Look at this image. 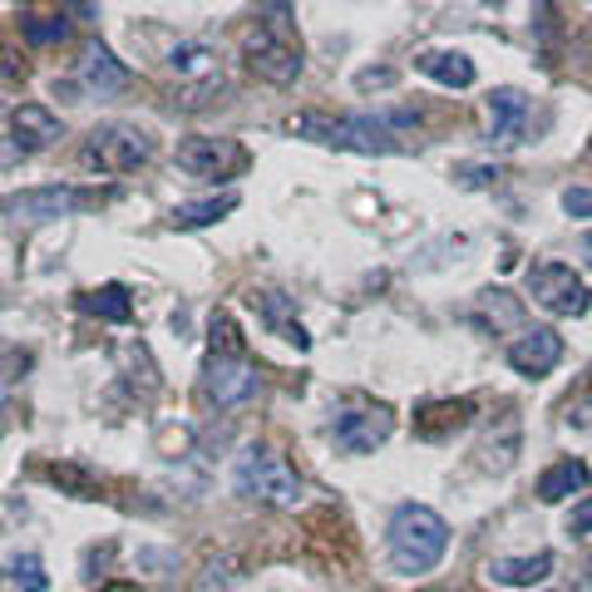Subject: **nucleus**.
I'll return each instance as SVG.
<instances>
[{
  "instance_id": "obj_1",
  "label": "nucleus",
  "mask_w": 592,
  "mask_h": 592,
  "mask_svg": "<svg viewBox=\"0 0 592 592\" xmlns=\"http://www.w3.org/2000/svg\"><path fill=\"white\" fill-rule=\"evenodd\" d=\"M386 549H390V568L405 572V578L430 572L434 563L444 558V549H450V524L425 504H400L395 514H390Z\"/></svg>"
},
{
  "instance_id": "obj_2",
  "label": "nucleus",
  "mask_w": 592,
  "mask_h": 592,
  "mask_svg": "<svg viewBox=\"0 0 592 592\" xmlns=\"http://www.w3.org/2000/svg\"><path fill=\"white\" fill-rule=\"evenodd\" d=\"M287 134L297 139L326 143V149H351V153H400V139L380 118H331V114H291Z\"/></svg>"
},
{
  "instance_id": "obj_3",
  "label": "nucleus",
  "mask_w": 592,
  "mask_h": 592,
  "mask_svg": "<svg viewBox=\"0 0 592 592\" xmlns=\"http://www.w3.org/2000/svg\"><path fill=\"white\" fill-rule=\"evenodd\" d=\"M232 484H237V494L262 499V504H281V508H291L297 504V494H302L297 469H291L277 450H267V444H252V450L237 454Z\"/></svg>"
},
{
  "instance_id": "obj_4",
  "label": "nucleus",
  "mask_w": 592,
  "mask_h": 592,
  "mask_svg": "<svg viewBox=\"0 0 592 592\" xmlns=\"http://www.w3.org/2000/svg\"><path fill=\"white\" fill-rule=\"evenodd\" d=\"M242 60H248V70L257 79H267V85H291V79L302 75V50H297L291 25L281 21V15H272V21H262L257 30H248Z\"/></svg>"
},
{
  "instance_id": "obj_5",
  "label": "nucleus",
  "mask_w": 592,
  "mask_h": 592,
  "mask_svg": "<svg viewBox=\"0 0 592 592\" xmlns=\"http://www.w3.org/2000/svg\"><path fill=\"white\" fill-rule=\"evenodd\" d=\"M149 159H153V134L139 129V124H118V118L89 129L85 153H79V163L95 173H134Z\"/></svg>"
},
{
  "instance_id": "obj_6",
  "label": "nucleus",
  "mask_w": 592,
  "mask_h": 592,
  "mask_svg": "<svg viewBox=\"0 0 592 592\" xmlns=\"http://www.w3.org/2000/svg\"><path fill=\"white\" fill-rule=\"evenodd\" d=\"M528 297L553 316H582L592 306V291L568 262H533L528 267Z\"/></svg>"
},
{
  "instance_id": "obj_7",
  "label": "nucleus",
  "mask_w": 592,
  "mask_h": 592,
  "mask_svg": "<svg viewBox=\"0 0 592 592\" xmlns=\"http://www.w3.org/2000/svg\"><path fill=\"white\" fill-rule=\"evenodd\" d=\"M248 163V149L237 139H213V134H198V139L178 143V168L203 178V184H217V178H232L237 168Z\"/></svg>"
},
{
  "instance_id": "obj_8",
  "label": "nucleus",
  "mask_w": 592,
  "mask_h": 592,
  "mask_svg": "<svg viewBox=\"0 0 592 592\" xmlns=\"http://www.w3.org/2000/svg\"><path fill=\"white\" fill-rule=\"evenodd\" d=\"M99 203V193H85V188H65V184H50V188H25V193L5 198V213L21 217V223H50V217H70L79 207Z\"/></svg>"
},
{
  "instance_id": "obj_9",
  "label": "nucleus",
  "mask_w": 592,
  "mask_h": 592,
  "mask_svg": "<svg viewBox=\"0 0 592 592\" xmlns=\"http://www.w3.org/2000/svg\"><path fill=\"white\" fill-rule=\"evenodd\" d=\"M390 434H395L390 410H345V415H336V425H331V440L341 444L345 454H376Z\"/></svg>"
},
{
  "instance_id": "obj_10",
  "label": "nucleus",
  "mask_w": 592,
  "mask_h": 592,
  "mask_svg": "<svg viewBox=\"0 0 592 592\" xmlns=\"http://www.w3.org/2000/svg\"><path fill=\"white\" fill-rule=\"evenodd\" d=\"M203 386H207V395H213L217 405L232 410V405H242V400L257 395V370H252L242 355L223 351V355H213V361H207Z\"/></svg>"
},
{
  "instance_id": "obj_11",
  "label": "nucleus",
  "mask_w": 592,
  "mask_h": 592,
  "mask_svg": "<svg viewBox=\"0 0 592 592\" xmlns=\"http://www.w3.org/2000/svg\"><path fill=\"white\" fill-rule=\"evenodd\" d=\"M558 361H563V336L549 331V326H528V331H518L514 341H508V366L528 380L549 376Z\"/></svg>"
},
{
  "instance_id": "obj_12",
  "label": "nucleus",
  "mask_w": 592,
  "mask_h": 592,
  "mask_svg": "<svg viewBox=\"0 0 592 592\" xmlns=\"http://www.w3.org/2000/svg\"><path fill=\"white\" fill-rule=\"evenodd\" d=\"M489 143H499V149H508V143L524 139V124H528V95L514 85H499L494 95H489Z\"/></svg>"
},
{
  "instance_id": "obj_13",
  "label": "nucleus",
  "mask_w": 592,
  "mask_h": 592,
  "mask_svg": "<svg viewBox=\"0 0 592 592\" xmlns=\"http://www.w3.org/2000/svg\"><path fill=\"white\" fill-rule=\"evenodd\" d=\"M11 143H21V149H50L54 139H65V124L50 114L45 104H21L11 109Z\"/></svg>"
},
{
  "instance_id": "obj_14",
  "label": "nucleus",
  "mask_w": 592,
  "mask_h": 592,
  "mask_svg": "<svg viewBox=\"0 0 592 592\" xmlns=\"http://www.w3.org/2000/svg\"><path fill=\"white\" fill-rule=\"evenodd\" d=\"M415 70L430 75L434 85H444V89H469L474 79H479V70H474V60L464 50H425L420 60H415Z\"/></svg>"
},
{
  "instance_id": "obj_15",
  "label": "nucleus",
  "mask_w": 592,
  "mask_h": 592,
  "mask_svg": "<svg viewBox=\"0 0 592 592\" xmlns=\"http://www.w3.org/2000/svg\"><path fill=\"white\" fill-rule=\"evenodd\" d=\"M553 578V553H533V558H494L489 563V582L499 588H539Z\"/></svg>"
},
{
  "instance_id": "obj_16",
  "label": "nucleus",
  "mask_w": 592,
  "mask_h": 592,
  "mask_svg": "<svg viewBox=\"0 0 592 592\" xmlns=\"http://www.w3.org/2000/svg\"><path fill=\"white\" fill-rule=\"evenodd\" d=\"M252 306H257V312L267 316V326L281 336V341H291L297 351H306V345H312L306 326H302V322H291V302L281 297V291H252Z\"/></svg>"
},
{
  "instance_id": "obj_17",
  "label": "nucleus",
  "mask_w": 592,
  "mask_h": 592,
  "mask_svg": "<svg viewBox=\"0 0 592 592\" xmlns=\"http://www.w3.org/2000/svg\"><path fill=\"white\" fill-rule=\"evenodd\" d=\"M578 489H588V464L582 459H558V464H549V469L539 474V499L543 504H563V499L578 494Z\"/></svg>"
},
{
  "instance_id": "obj_18",
  "label": "nucleus",
  "mask_w": 592,
  "mask_h": 592,
  "mask_svg": "<svg viewBox=\"0 0 592 592\" xmlns=\"http://www.w3.org/2000/svg\"><path fill=\"white\" fill-rule=\"evenodd\" d=\"M79 75H85V85H89V89H99V95H118V89L129 85L124 65H118V60L104 50V45H89L85 60H79Z\"/></svg>"
},
{
  "instance_id": "obj_19",
  "label": "nucleus",
  "mask_w": 592,
  "mask_h": 592,
  "mask_svg": "<svg viewBox=\"0 0 592 592\" xmlns=\"http://www.w3.org/2000/svg\"><path fill=\"white\" fill-rule=\"evenodd\" d=\"M232 207H237V193H217V198H203V203H178L173 207V227H213Z\"/></svg>"
},
{
  "instance_id": "obj_20",
  "label": "nucleus",
  "mask_w": 592,
  "mask_h": 592,
  "mask_svg": "<svg viewBox=\"0 0 592 592\" xmlns=\"http://www.w3.org/2000/svg\"><path fill=\"white\" fill-rule=\"evenodd\" d=\"M79 306H85L89 316H104V322H129V316H134L129 291L118 287V281H104V287H99V291H89V297H85V302H79Z\"/></svg>"
},
{
  "instance_id": "obj_21",
  "label": "nucleus",
  "mask_w": 592,
  "mask_h": 592,
  "mask_svg": "<svg viewBox=\"0 0 592 592\" xmlns=\"http://www.w3.org/2000/svg\"><path fill=\"white\" fill-rule=\"evenodd\" d=\"M168 70L173 75H184V79H193V75H213V50L207 45H173V54H168Z\"/></svg>"
},
{
  "instance_id": "obj_22",
  "label": "nucleus",
  "mask_w": 592,
  "mask_h": 592,
  "mask_svg": "<svg viewBox=\"0 0 592 592\" xmlns=\"http://www.w3.org/2000/svg\"><path fill=\"white\" fill-rule=\"evenodd\" d=\"M5 568H11V582L21 592H45V588H50V578H45V563L35 558V553H11V563H5Z\"/></svg>"
},
{
  "instance_id": "obj_23",
  "label": "nucleus",
  "mask_w": 592,
  "mask_h": 592,
  "mask_svg": "<svg viewBox=\"0 0 592 592\" xmlns=\"http://www.w3.org/2000/svg\"><path fill=\"white\" fill-rule=\"evenodd\" d=\"M70 35V25L60 21V15H30L25 21V40L30 45H60Z\"/></svg>"
},
{
  "instance_id": "obj_24",
  "label": "nucleus",
  "mask_w": 592,
  "mask_h": 592,
  "mask_svg": "<svg viewBox=\"0 0 592 592\" xmlns=\"http://www.w3.org/2000/svg\"><path fill=\"white\" fill-rule=\"evenodd\" d=\"M484 306H489V316H499V322H518V302H514V297H508L504 287L484 291Z\"/></svg>"
},
{
  "instance_id": "obj_25",
  "label": "nucleus",
  "mask_w": 592,
  "mask_h": 592,
  "mask_svg": "<svg viewBox=\"0 0 592 592\" xmlns=\"http://www.w3.org/2000/svg\"><path fill=\"white\" fill-rule=\"evenodd\" d=\"M45 479H54V484L65 479V484H75V489H79V499H95V484H89L85 474L70 469V464H50V469H45Z\"/></svg>"
},
{
  "instance_id": "obj_26",
  "label": "nucleus",
  "mask_w": 592,
  "mask_h": 592,
  "mask_svg": "<svg viewBox=\"0 0 592 592\" xmlns=\"http://www.w3.org/2000/svg\"><path fill=\"white\" fill-rule=\"evenodd\" d=\"M395 70L390 65H380V70H361V75H355V89H361V95H370V89H390L395 85Z\"/></svg>"
},
{
  "instance_id": "obj_27",
  "label": "nucleus",
  "mask_w": 592,
  "mask_h": 592,
  "mask_svg": "<svg viewBox=\"0 0 592 592\" xmlns=\"http://www.w3.org/2000/svg\"><path fill=\"white\" fill-rule=\"evenodd\" d=\"M494 178H499L494 163H464V168H459V184L464 188H489Z\"/></svg>"
},
{
  "instance_id": "obj_28",
  "label": "nucleus",
  "mask_w": 592,
  "mask_h": 592,
  "mask_svg": "<svg viewBox=\"0 0 592 592\" xmlns=\"http://www.w3.org/2000/svg\"><path fill=\"white\" fill-rule=\"evenodd\" d=\"M563 213L568 217H592V188H568V193H563Z\"/></svg>"
},
{
  "instance_id": "obj_29",
  "label": "nucleus",
  "mask_w": 592,
  "mask_h": 592,
  "mask_svg": "<svg viewBox=\"0 0 592 592\" xmlns=\"http://www.w3.org/2000/svg\"><path fill=\"white\" fill-rule=\"evenodd\" d=\"M588 528H592V499H582V504L568 514V533H588Z\"/></svg>"
},
{
  "instance_id": "obj_30",
  "label": "nucleus",
  "mask_w": 592,
  "mask_h": 592,
  "mask_svg": "<svg viewBox=\"0 0 592 592\" xmlns=\"http://www.w3.org/2000/svg\"><path fill=\"white\" fill-rule=\"evenodd\" d=\"M227 588H232L227 568H207V578H198V592H227Z\"/></svg>"
},
{
  "instance_id": "obj_31",
  "label": "nucleus",
  "mask_w": 592,
  "mask_h": 592,
  "mask_svg": "<svg viewBox=\"0 0 592 592\" xmlns=\"http://www.w3.org/2000/svg\"><path fill=\"white\" fill-rule=\"evenodd\" d=\"M79 21H99V0H70Z\"/></svg>"
},
{
  "instance_id": "obj_32",
  "label": "nucleus",
  "mask_w": 592,
  "mask_h": 592,
  "mask_svg": "<svg viewBox=\"0 0 592 592\" xmlns=\"http://www.w3.org/2000/svg\"><path fill=\"white\" fill-rule=\"evenodd\" d=\"M582 252H588V262H592V232H588V242H582Z\"/></svg>"
},
{
  "instance_id": "obj_33",
  "label": "nucleus",
  "mask_w": 592,
  "mask_h": 592,
  "mask_svg": "<svg viewBox=\"0 0 592 592\" xmlns=\"http://www.w3.org/2000/svg\"><path fill=\"white\" fill-rule=\"evenodd\" d=\"M440 592H450V588H440Z\"/></svg>"
}]
</instances>
